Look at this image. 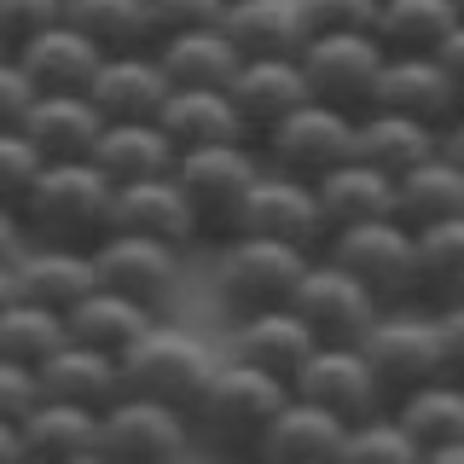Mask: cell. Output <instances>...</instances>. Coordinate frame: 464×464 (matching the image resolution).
I'll return each instance as SVG.
<instances>
[{"label":"cell","instance_id":"5bb4252c","mask_svg":"<svg viewBox=\"0 0 464 464\" xmlns=\"http://www.w3.org/2000/svg\"><path fill=\"white\" fill-rule=\"evenodd\" d=\"M180 256L174 244L163 238H145V232H105L93 244V261H99V285L122 290V296L145 302V308L163 314L180 290Z\"/></svg>","mask_w":464,"mask_h":464},{"label":"cell","instance_id":"603a6c76","mask_svg":"<svg viewBox=\"0 0 464 464\" xmlns=\"http://www.w3.org/2000/svg\"><path fill=\"white\" fill-rule=\"evenodd\" d=\"M395 418L412 430L418 453L430 464H459L464 459V377H435L395 401Z\"/></svg>","mask_w":464,"mask_h":464},{"label":"cell","instance_id":"ee69618b","mask_svg":"<svg viewBox=\"0 0 464 464\" xmlns=\"http://www.w3.org/2000/svg\"><path fill=\"white\" fill-rule=\"evenodd\" d=\"M302 6H308V24L319 35V29H377L383 0H302Z\"/></svg>","mask_w":464,"mask_h":464},{"label":"cell","instance_id":"52a82bcc","mask_svg":"<svg viewBox=\"0 0 464 464\" xmlns=\"http://www.w3.org/2000/svg\"><path fill=\"white\" fill-rule=\"evenodd\" d=\"M325 256H337L343 267L354 273L377 302H383V308L418 302V227H406L401 215H383V221L331 232Z\"/></svg>","mask_w":464,"mask_h":464},{"label":"cell","instance_id":"ba28073f","mask_svg":"<svg viewBox=\"0 0 464 464\" xmlns=\"http://www.w3.org/2000/svg\"><path fill=\"white\" fill-rule=\"evenodd\" d=\"M215 366H221V360L203 348V337L174 331V325H163V319L122 354V372H128V389H134V395L174 401V406H186V412H192L198 395L209 389Z\"/></svg>","mask_w":464,"mask_h":464},{"label":"cell","instance_id":"6da1fadb","mask_svg":"<svg viewBox=\"0 0 464 464\" xmlns=\"http://www.w3.org/2000/svg\"><path fill=\"white\" fill-rule=\"evenodd\" d=\"M111 203H116V180L93 157H53L47 174L29 186V198L18 209H6L29 244H76L93 250L111 232Z\"/></svg>","mask_w":464,"mask_h":464},{"label":"cell","instance_id":"44dd1931","mask_svg":"<svg viewBox=\"0 0 464 464\" xmlns=\"http://www.w3.org/2000/svg\"><path fill=\"white\" fill-rule=\"evenodd\" d=\"M314 348H319V337H314L308 319L296 314V302L232 319V354L261 366V372H273V377H285V383H296V372L308 366Z\"/></svg>","mask_w":464,"mask_h":464},{"label":"cell","instance_id":"bcb514c9","mask_svg":"<svg viewBox=\"0 0 464 464\" xmlns=\"http://www.w3.org/2000/svg\"><path fill=\"white\" fill-rule=\"evenodd\" d=\"M435 319H441V337H447V360H453V372L464 377V302L435 308Z\"/></svg>","mask_w":464,"mask_h":464},{"label":"cell","instance_id":"f1b7e54d","mask_svg":"<svg viewBox=\"0 0 464 464\" xmlns=\"http://www.w3.org/2000/svg\"><path fill=\"white\" fill-rule=\"evenodd\" d=\"M93 163L111 174L116 186L128 180H151V174H174L180 169V145L157 116H140V122H105V134L93 145Z\"/></svg>","mask_w":464,"mask_h":464},{"label":"cell","instance_id":"ab89813d","mask_svg":"<svg viewBox=\"0 0 464 464\" xmlns=\"http://www.w3.org/2000/svg\"><path fill=\"white\" fill-rule=\"evenodd\" d=\"M47 163H53V157L41 151L24 128H0V203L18 209V203L29 198V186L47 174Z\"/></svg>","mask_w":464,"mask_h":464},{"label":"cell","instance_id":"30bf717a","mask_svg":"<svg viewBox=\"0 0 464 464\" xmlns=\"http://www.w3.org/2000/svg\"><path fill=\"white\" fill-rule=\"evenodd\" d=\"M261 157L273 169L296 174V180H325L337 163L354 157V116L325 105V99H308L302 111H290L267 140H261Z\"/></svg>","mask_w":464,"mask_h":464},{"label":"cell","instance_id":"f6af8a7d","mask_svg":"<svg viewBox=\"0 0 464 464\" xmlns=\"http://www.w3.org/2000/svg\"><path fill=\"white\" fill-rule=\"evenodd\" d=\"M41 99V87H35V76L18 64V58L6 53V64H0V128H18L24 116H29V105Z\"/></svg>","mask_w":464,"mask_h":464},{"label":"cell","instance_id":"7dc6e473","mask_svg":"<svg viewBox=\"0 0 464 464\" xmlns=\"http://www.w3.org/2000/svg\"><path fill=\"white\" fill-rule=\"evenodd\" d=\"M435 58H441V64H447V70H459V76H464V24H459V29H453V35H447V41H441V53H435Z\"/></svg>","mask_w":464,"mask_h":464},{"label":"cell","instance_id":"74e56055","mask_svg":"<svg viewBox=\"0 0 464 464\" xmlns=\"http://www.w3.org/2000/svg\"><path fill=\"white\" fill-rule=\"evenodd\" d=\"M70 24L82 35H93L105 53H151L157 47L151 0H70Z\"/></svg>","mask_w":464,"mask_h":464},{"label":"cell","instance_id":"1f68e13d","mask_svg":"<svg viewBox=\"0 0 464 464\" xmlns=\"http://www.w3.org/2000/svg\"><path fill=\"white\" fill-rule=\"evenodd\" d=\"M18 128L47 157H93L99 134H105V111L87 93H41Z\"/></svg>","mask_w":464,"mask_h":464},{"label":"cell","instance_id":"681fc988","mask_svg":"<svg viewBox=\"0 0 464 464\" xmlns=\"http://www.w3.org/2000/svg\"><path fill=\"white\" fill-rule=\"evenodd\" d=\"M459 6H464V0H459Z\"/></svg>","mask_w":464,"mask_h":464},{"label":"cell","instance_id":"f35d334b","mask_svg":"<svg viewBox=\"0 0 464 464\" xmlns=\"http://www.w3.org/2000/svg\"><path fill=\"white\" fill-rule=\"evenodd\" d=\"M424 459L412 441V430L395 418V406H383L377 418H366V424L348 430V447H343V464H412Z\"/></svg>","mask_w":464,"mask_h":464},{"label":"cell","instance_id":"8d00e7d4","mask_svg":"<svg viewBox=\"0 0 464 464\" xmlns=\"http://www.w3.org/2000/svg\"><path fill=\"white\" fill-rule=\"evenodd\" d=\"M418 302L424 308L464 302V215L418 227Z\"/></svg>","mask_w":464,"mask_h":464},{"label":"cell","instance_id":"e575fe53","mask_svg":"<svg viewBox=\"0 0 464 464\" xmlns=\"http://www.w3.org/2000/svg\"><path fill=\"white\" fill-rule=\"evenodd\" d=\"M395 215H401L406 227H435V221H453V215H464V163H453L447 151H435L430 163L406 169L401 174Z\"/></svg>","mask_w":464,"mask_h":464},{"label":"cell","instance_id":"7a4b0ae2","mask_svg":"<svg viewBox=\"0 0 464 464\" xmlns=\"http://www.w3.org/2000/svg\"><path fill=\"white\" fill-rule=\"evenodd\" d=\"M285 401H290L285 377H273V372H261V366L232 354L227 366H215L209 389L198 395L192 430H198L203 447H215V453H256Z\"/></svg>","mask_w":464,"mask_h":464},{"label":"cell","instance_id":"277c9868","mask_svg":"<svg viewBox=\"0 0 464 464\" xmlns=\"http://www.w3.org/2000/svg\"><path fill=\"white\" fill-rule=\"evenodd\" d=\"M360 348L372 354L377 377H383V395L395 406L401 395L435 383V377H459L453 360H447V337H441V319L424 302H401V308H383L377 325L360 337Z\"/></svg>","mask_w":464,"mask_h":464},{"label":"cell","instance_id":"e0dca14e","mask_svg":"<svg viewBox=\"0 0 464 464\" xmlns=\"http://www.w3.org/2000/svg\"><path fill=\"white\" fill-rule=\"evenodd\" d=\"M111 232H145V238H163L174 250H198V209L186 198L180 174H151V180H128L116 186L111 203Z\"/></svg>","mask_w":464,"mask_h":464},{"label":"cell","instance_id":"3957f363","mask_svg":"<svg viewBox=\"0 0 464 464\" xmlns=\"http://www.w3.org/2000/svg\"><path fill=\"white\" fill-rule=\"evenodd\" d=\"M267 157H261L256 140H232V145H198V151H180V186L198 209V232L203 244H232L244 227V203H250V186L261 180Z\"/></svg>","mask_w":464,"mask_h":464},{"label":"cell","instance_id":"ffe728a7","mask_svg":"<svg viewBox=\"0 0 464 464\" xmlns=\"http://www.w3.org/2000/svg\"><path fill=\"white\" fill-rule=\"evenodd\" d=\"M232 99H238V116L250 128V140L261 145L290 111L308 105L314 87H308L302 58H244L238 76H232Z\"/></svg>","mask_w":464,"mask_h":464},{"label":"cell","instance_id":"83f0119b","mask_svg":"<svg viewBox=\"0 0 464 464\" xmlns=\"http://www.w3.org/2000/svg\"><path fill=\"white\" fill-rule=\"evenodd\" d=\"M435 151H441V128L418 122V116H406V111L372 105L366 116H354V157H366V163L389 169L395 180H401L406 169L430 163Z\"/></svg>","mask_w":464,"mask_h":464},{"label":"cell","instance_id":"d6986e66","mask_svg":"<svg viewBox=\"0 0 464 464\" xmlns=\"http://www.w3.org/2000/svg\"><path fill=\"white\" fill-rule=\"evenodd\" d=\"M348 430H354L348 418H337L331 406H319V401L290 389V401L279 406L267 435H261L256 459H267V464H343Z\"/></svg>","mask_w":464,"mask_h":464},{"label":"cell","instance_id":"4dcf8cb0","mask_svg":"<svg viewBox=\"0 0 464 464\" xmlns=\"http://www.w3.org/2000/svg\"><path fill=\"white\" fill-rule=\"evenodd\" d=\"M157 64L169 70L174 87H232L244 53L227 35V24H203V29H180V35L157 41Z\"/></svg>","mask_w":464,"mask_h":464},{"label":"cell","instance_id":"cb8c5ba5","mask_svg":"<svg viewBox=\"0 0 464 464\" xmlns=\"http://www.w3.org/2000/svg\"><path fill=\"white\" fill-rule=\"evenodd\" d=\"M221 24L244 58H302V47L314 41L302 0H232Z\"/></svg>","mask_w":464,"mask_h":464},{"label":"cell","instance_id":"d4e9b609","mask_svg":"<svg viewBox=\"0 0 464 464\" xmlns=\"http://www.w3.org/2000/svg\"><path fill=\"white\" fill-rule=\"evenodd\" d=\"M314 186H319V203H325L331 232L383 221V215H395V203H401V180L389 169L366 163V157H348V163H337L325 180H314Z\"/></svg>","mask_w":464,"mask_h":464},{"label":"cell","instance_id":"8992f818","mask_svg":"<svg viewBox=\"0 0 464 464\" xmlns=\"http://www.w3.org/2000/svg\"><path fill=\"white\" fill-rule=\"evenodd\" d=\"M302 70H308L314 99L348 116H366L377 105V87H383L389 47L377 41V29H319L302 47Z\"/></svg>","mask_w":464,"mask_h":464},{"label":"cell","instance_id":"836d02e7","mask_svg":"<svg viewBox=\"0 0 464 464\" xmlns=\"http://www.w3.org/2000/svg\"><path fill=\"white\" fill-rule=\"evenodd\" d=\"M464 24L459 0H383L377 6V41L389 53H441V41Z\"/></svg>","mask_w":464,"mask_h":464},{"label":"cell","instance_id":"d6a6232c","mask_svg":"<svg viewBox=\"0 0 464 464\" xmlns=\"http://www.w3.org/2000/svg\"><path fill=\"white\" fill-rule=\"evenodd\" d=\"M157 308H145V302L134 296H122V290H111V285H99L87 302H76L70 308V337L76 343H93V348H111V354H128L145 331L157 325Z\"/></svg>","mask_w":464,"mask_h":464},{"label":"cell","instance_id":"2e32d148","mask_svg":"<svg viewBox=\"0 0 464 464\" xmlns=\"http://www.w3.org/2000/svg\"><path fill=\"white\" fill-rule=\"evenodd\" d=\"M93 290H99V261L93 250H76V244H29L24 256L6 261V296L47 302V308L70 314Z\"/></svg>","mask_w":464,"mask_h":464},{"label":"cell","instance_id":"7bdbcfd3","mask_svg":"<svg viewBox=\"0 0 464 464\" xmlns=\"http://www.w3.org/2000/svg\"><path fill=\"white\" fill-rule=\"evenodd\" d=\"M232 0H151V18H157V41L180 35V29H203V24H221Z\"/></svg>","mask_w":464,"mask_h":464},{"label":"cell","instance_id":"4316f807","mask_svg":"<svg viewBox=\"0 0 464 464\" xmlns=\"http://www.w3.org/2000/svg\"><path fill=\"white\" fill-rule=\"evenodd\" d=\"M47 377V395L58 401H76V406H93V412H105L128 395V372H122V354H111V348H93V343H76L70 337L58 354L41 366Z\"/></svg>","mask_w":464,"mask_h":464},{"label":"cell","instance_id":"9c48e42d","mask_svg":"<svg viewBox=\"0 0 464 464\" xmlns=\"http://www.w3.org/2000/svg\"><path fill=\"white\" fill-rule=\"evenodd\" d=\"M198 447L192 412L157 395H134L128 389L116 406H105V447H99V464H169L186 459Z\"/></svg>","mask_w":464,"mask_h":464},{"label":"cell","instance_id":"c3c4849f","mask_svg":"<svg viewBox=\"0 0 464 464\" xmlns=\"http://www.w3.org/2000/svg\"><path fill=\"white\" fill-rule=\"evenodd\" d=\"M441 151L453 157V163H464V116H459V122H447V128H441Z\"/></svg>","mask_w":464,"mask_h":464},{"label":"cell","instance_id":"4fadbf2b","mask_svg":"<svg viewBox=\"0 0 464 464\" xmlns=\"http://www.w3.org/2000/svg\"><path fill=\"white\" fill-rule=\"evenodd\" d=\"M290 389L308 395V401H319V406H331V412L348 418V424H366V418H377L389 406L383 377H377L372 354L360 343H319Z\"/></svg>","mask_w":464,"mask_h":464},{"label":"cell","instance_id":"7402d4cb","mask_svg":"<svg viewBox=\"0 0 464 464\" xmlns=\"http://www.w3.org/2000/svg\"><path fill=\"white\" fill-rule=\"evenodd\" d=\"M169 93H174V82H169V70L157 64V47H151V53H111L105 64H99L93 87H87V99L105 111V122H140V116H163Z\"/></svg>","mask_w":464,"mask_h":464},{"label":"cell","instance_id":"b9f144b4","mask_svg":"<svg viewBox=\"0 0 464 464\" xmlns=\"http://www.w3.org/2000/svg\"><path fill=\"white\" fill-rule=\"evenodd\" d=\"M41 401H47V377H41V366L0 360V424H24Z\"/></svg>","mask_w":464,"mask_h":464},{"label":"cell","instance_id":"9a60e30c","mask_svg":"<svg viewBox=\"0 0 464 464\" xmlns=\"http://www.w3.org/2000/svg\"><path fill=\"white\" fill-rule=\"evenodd\" d=\"M18 435V464H99L105 447V412L47 395L24 424H0Z\"/></svg>","mask_w":464,"mask_h":464},{"label":"cell","instance_id":"5b68a950","mask_svg":"<svg viewBox=\"0 0 464 464\" xmlns=\"http://www.w3.org/2000/svg\"><path fill=\"white\" fill-rule=\"evenodd\" d=\"M314 256L319 250H302V244H279V238H250V232H238L232 244H221L215 296H221V308L232 319L261 314V308H290Z\"/></svg>","mask_w":464,"mask_h":464},{"label":"cell","instance_id":"d590c367","mask_svg":"<svg viewBox=\"0 0 464 464\" xmlns=\"http://www.w3.org/2000/svg\"><path fill=\"white\" fill-rule=\"evenodd\" d=\"M64 343H70V314L47 308V302H24V296L0 302V360L47 366Z\"/></svg>","mask_w":464,"mask_h":464},{"label":"cell","instance_id":"7c38bea8","mask_svg":"<svg viewBox=\"0 0 464 464\" xmlns=\"http://www.w3.org/2000/svg\"><path fill=\"white\" fill-rule=\"evenodd\" d=\"M250 238H279V244H302V250H325L331 244V221L325 203H319L314 180H296L285 169H261V180L250 186V203H244V227Z\"/></svg>","mask_w":464,"mask_h":464},{"label":"cell","instance_id":"60d3db41","mask_svg":"<svg viewBox=\"0 0 464 464\" xmlns=\"http://www.w3.org/2000/svg\"><path fill=\"white\" fill-rule=\"evenodd\" d=\"M70 18V0H0V47L24 53L35 35H47Z\"/></svg>","mask_w":464,"mask_h":464},{"label":"cell","instance_id":"f546056e","mask_svg":"<svg viewBox=\"0 0 464 464\" xmlns=\"http://www.w3.org/2000/svg\"><path fill=\"white\" fill-rule=\"evenodd\" d=\"M157 122L174 134V145H180V151L250 140V128H244V116H238V99H232V87H174Z\"/></svg>","mask_w":464,"mask_h":464},{"label":"cell","instance_id":"8fae6325","mask_svg":"<svg viewBox=\"0 0 464 464\" xmlns=\"http://www.w3.org/2000/svg\"><path fill=\"white\" fill-rule=\"evenodd\" d=\"M296 314L314 325L319 343H360L377 325L383 302H377L337 256L319 250L308 261V273H302V285H296Z\"/></svg>","mask_w":464,"mask_h":464},{"label":"cell","instance_id":"ac0fdd59","mask_svg":"<svg viewBox=\"0 0 464 464\" xmlns=\"http://www.w3.org/2000/svg\"><path fill=\"white\" fill-rule=\"evenodd\" d=\"M377 105L406 111L430 128H447L464 116V76L447 70L435 53H389L383 87H377Z\"/></svg>","mask_w":464,"mask_h":464},{"label":"cell","instance_id":"484cf974","mask_svg":"<svg viewBox=\"0 0 464 464\" xmlns=\"http://www.w3.org/2000/svg\"><path fill=\"white\" fill-rule=\"evenodd\" d=\"M12 58H18L29 76H35L41 93H87V87H93V76H99V64H105L111 53L64 18L58 29L35 35L24 53H12Z\"/></svg>","mask_w":464,"mask_h":464}]
</instances>
